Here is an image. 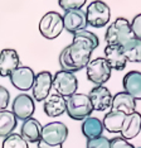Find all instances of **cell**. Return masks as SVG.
<instances>
[{"mask_svg":"<svg viewBox=\"0 0 141 148\" xmlns=\"http://www.w3.org/2000/svg\"><path fill=\"white\" fill-rule=\"evenodd\" d=\"M100 41L95 33L87 31H81L73 34V42L59 55V65L62 71L75 73L86 69L91 61L92 52L98 47Z\"/></svg>","mask_w":141,"mask_h":148,"instance_id":"1","label":"cell"},{"mask_svg":"<svg viewBox=\"0 0 141 148\" xmlns=\"http://www.w3.org/2000/svg\"><path fill=\"white\" fill-rule=\"evenodd\" d=\"M132 38H135V37L131 32L130 22L126 18H122V16L115 19L111 23L105 34V41L107 46L122 47L125 43H127Z\"/></svg>","mask_w":141,"mask_h":148,"instance_id":"2","label":"cell"},{"mask_svg":"<svg viewBox=\"0 0 141 148\" xmlns=\"http://www.w3.org/2000/svg\"><path fill=\"white\" fill-rule=\"evenodd\" d=\"M93 112L92 104L86 94H73L66 99V113L73 120H85Z\"/></svg>","mask_w":141,"mask_h":148,"instance_id":"3","label":"cell"},{"mask_svg":"<svg viewBox=\"0 0 141 148\" xmlns=\"http://www.w3.org/2000/svg\"><path fill=\"white\" fill-rule=\"evenodd\" d=\"M87 24L93 28H103L110 23L111 10L103 1H92L86 10Z\"/></svg>","mask_w":141,"mask_h":148,"instance_id":"4","label":"cell"},{"mask_svg":"<svg viewBox=\"0 0 141 148\" xmlns=\"http://www.w3.org/2000/svg\"><path fill=\"white\" fill-rule=\"evenodd\" d=\"M52 87L56 90L57 95L67 99V97L72 96L73 94H76L77 89H78V81H77L75 73L60 70L53 76Z\"/></svg>","mask_w":141,"mask_h":148,"instance_id":"5","label":"cell"},{"mask_svg":"<svg viewBox=\"0 0 141 148\" xmlns=\"http://www.w3.org/2000/svg\"><path fill=\"white\" fill-rule=\"evenodd\" d=\"M87 70V79L91 82H93L96 86H103L111 79L112 75V69L106 62L105 58H95L86 67Z\"/></svg>","mask_w":141,"mask_h":148,"instance_id":"6","label":"cell"},{"mask_svg":"<svg viewBox=\"0 0 141 148\" xmlns=\"http://www.w3.org/2000/svg\"><path fill=\"white\" fill-rule=\"evenodd\" d=\"M63 18L59 13L49 12L39 22V32L47 39H54L63 32Z\"/></svg>","mask_w":141,"mask_h":148,"instance_id":"7","label":"cell"},{"mask_svg":"<svg viewBox=\"0 0 141 148\" xmlns=\"http://www.w3.org/2000/svg\"><path fill=\"white\" fill-rule=\"evenodd\" d=\"M67 138H68V128L66 124L62 122H52L43 127L40 140L49 146H63Z\"/></svg>","mask_w":141,"mask_h":148,"instance_id":"8","label":"cell"},{"mask_svg":"<svg viewBox=\"0 0 141 148\" xmlns=\"http://www.w3.org/2000/svg\"><path fill=\"white\" fill-rule=\"evenodd\" d=\"M53 82V76L48 71H42L37 73L34 77V82L32 86V92H33V99L37 101H44L47 97L49 96L50 90Z\"/></svg>","mask_w":141,"mask_h":148,"instance_id":"9","label":"cell"},{"mask_svg":"<svg viewBox=\"0 0 141 148\" xmlns=\"http://www.w3.org/2000/svg\"><path fill=\"white\" fill-rule=\"evenodd\" d=\"M10 82L15 89L20 91H28L32 89L33 82H34L35 73L28 66H19L10 73Z\"/></svg>","mask_w":141,"mask_h":148,"instance_id":"10","label":"cell"},{"mask_svg":"<svg viewBox=\"0 0 141 148\" xmlns=\"http://www.w3.org/2000/svg\"><path fill=\"white\" fill-rule=\"evenodd\" d=\"M35 112V105L33 97L26 94H20L14 99L12 105V113L15 115L16 119L26 120L33 116Z\"/></svg>","mask_w":141,"mask_h":148,"instance_id":"11","label":"cell"},{"mask_svg":"<svg viewBox=\"0 0 141 148\" xmlns=\"http://www.w3.org/2000/svg\"><path fill=\"white\" fill-rule=\"evenodd\" d=\"M88 97L93 110L96 112H106L112 104V95L106 86H95L93 89H91Z\"/></svg>","mask_w":141,"mask_h":148,"instance_id":"12","label":"cell"},{"mask_svg":"<svg viewBox=\"0 0 141 148\" xmlns=\"http://www.w3.org/2000/svg\"><path fill=\"white\" fill-rule=\"evenodd\" d=\"M63 18V27L67 32L72 33H78L81 31H85L87 28V18H86V12L82 9L79 10H72V12H66L62 15Z\"/></svg>","mask_w":141,"mask_h":148,"instance_id":"13","label":"cell"},{"mask_svg":"<svg viewBox=\"0 0 141 148\" xmlns=\"http://www.w3.org/2000/svg\"><path fill=\"white\" fill-rule=\"evenodd\" d=\"M20 66L18 52L13 48H4L0 51V76L9 77L14 70Z\"/></svg>","mask_w":141,"mask_h":148,"instance_id":"14","label":"cell"},{"mask_svg":"<svg viewBox=\"0 0 141 148\" xmlns=\"http://www.w3.org/2000/svg\"><path fill=\"white\" fill-rule=\"evenodd\" d=\"M141 132V114L139 112H134L126 115L121 128V137L123 139H134Z\"/></svg>","mask_w":141,"mask_h":148,"instance_id":"15","label":"cell"},{"mask_svg":"<svg viewBox=\"0 0 141 148\" xmlns=\"http://www.w3.org/2000/svg\"><path fill=\"white\" fill-rule=\"evenodd\" d=\"M42 129L43 125L34 118H29V119L24 120L20 128V136L23 139L30 143H38L42 138Z\"/></svg>","mask_w":141,"mask_h":148,"instance_id":"16","label":"cell"},{"mask_svg":"<svg viewBox=\"0 0 141 148\" xmlns=\"http://www.w3.org/2000/svg\"><path fill=\"white\" fill-rule=\"evenodd\" d=\"M111 109L113 112H121L126 115L136 112V100L131 95H129L125 91L117 92L116 95L112 96V104H111Z\"/></svg>","mask_w":141,"mask_h":148,"instance_id":"17","label":"cell"},{"mask_svg":"<svg viewBox=\"0 0 141 148\" xmlns=\"http://www.w3.org/2000/svg\"><path fill=\"white\" fill-rule=\"evenodd\" d=\"M103 58L106 60L111 69H115L117 71L123 70L127 65L126 56L122 51V47L120 46H106Z\"/></svg>","mask_w":141,"mask_h":148,"instance_id":"18","label":"cell"},{"mask_svg":"<svg viewBox=\"0 0 141 148\" xmlns=\"http://www.w3.org/2000/svg\"><path fill=\"white\" fill-rule=\"evenodd\" d=\"M122 86L125 92L131 95L135 100H141V72L130 71L122 79Z\"/></svg>","mask_w":141,"mask_h":148,"instance_id":"19","label":"cell"},{"mask_svg":"<svg viewBox=\"0 0 141 148\" xmlns=\"http://www.w3.org/2000/svg\"><path fill=\"white\" fill-rule=\"evenodd\" d=\"M43 109H44V113L50 118L60 116L66 113V99L57 94L49 95L44 100Z\"/></svg>","mask_w":141,"mask_h":148,"instance_id":"20","label":"cell"},{"mask_svg":"<svg viewBox=\"0 0 141 148\" xmlns=\"http://www.w3.org/2000/svg\"><path fill=\"white\" fill-rule=\"evenodd\" d=\"M82 134L85 136L87 139H93V138L101 137L103 133V124L102 120H100L98 118H93V116H88L83 120L82 123Z\"/></svg>","mask_w":141,"mask_h":148,"instance_id":"21","label":"cell"},{"mask_svg":"<svg viewBox=\"0 0 141 148\" xmlns=\"http://www.w3.org/2000/svg\"><path fill=\"white\" fill-rule=\"evenodd\" d=\"M125 118H126V114L111 110L110 113L106 114L102 120L103 129H106L107 132H110V133H120Z\"/></svg>","mask_w":141,"mask_h":148,"instance_id":"22","label":"cell"},{"mask_svg":"<svg viewBox=\"0 0 141 148\" xmlns=\"http://www.w3.org/2000/svg\"><path fill=\"white\" fill-rule=\"evenodd\" d=\"M16 118L10 110L0 112V137L6 138L16 128Z\"/></svg>","mask_w":141,"mask_h":148,"instance_id":"23","label":"cell"},{"mask_svg":"<svg viewBox=\"0 0 141 148\" xmlns=\"http://www.w3.org/2000/svg\"><path fill=\"white\" fill-rule=\"evenodd\" d=\"M127 62H141V39L132 38L122 46Z\"/></svg>","mask_w":141,"mask_h":148,"instance_id":"24","label":"cell"},{"mask_svg":"<svg viewBox=\"0 0 141 148\" xmlns=\"http://www.w3.org/2000/svg\"><path fill=\"white\" fill-rule=\"evenodd\" d=\"M3 148H29V146L20 134L12 133L3 140Z\"/></svg>","mask_w":141,"mask_h":148,"instance_id":"25","label":"cell"},{"mask_svg":"<svg viewBox=\"0 0 141 148\" xmlns=\"http://www.w3.org/2000/svg\"><path fill=\"white\" fill-rule=\"evenodd\" d=\"M86 4V0H59L58 5L64 12H72V10H79L82 6Z\"/></svg>","mask_w":141,"mask_h":148,"instance_id":"26","label":"cell"},{"mask_svg":"<svg viewBox=\"0 0 141 148\" xmlns=\"http://www.w3.org/2000/svg\"><path fill=\"white\" fill-rule=\"evenodd\" d=\"M86 148H110V139L105 136L93 138V139H87Z\"/></svg>","mask_w":141,"mask_h":148,"instance_id":"27","label":"cell"},{"mask_svg":"<svg viewBox=\"0 0 141 148\" xmlns=\"http://www.w3.org/2000/svg\"><path fill=\"white\" fill-rule=\"evenodd\" d=\"M131 25V32L135 38H139L141 39V13L134 16L132 22L130 23Z\"/></svg>","mask_w":141,"mask_h":148,"instance_id":"28","label":"cell"},{"mask_svg":"<svg viewBox=\"0 0 141 148\" xmlns=\"http://www.w3.org/2000/svg\"><path fill=\"white\" fill-rule=\"evenodd\" d=\"M110 148H135L129 140L123 139L122 137H116L110 140Z\"/></svg>","mask_w":141,"mask_h":148,"instance_id":"29","label":"cell"},{"mask_svg":"<svg viewBox=\"0 0 141 148\" xmlns=\"http://www.w3.org/2000/svg\"><path fill=\"white\" fill-rule=\"evenodd\" d=\"M9 100H10L9 91L4 86H0V112L6 110V108L9 105Z\"/></svg>","mask_w":141,"mask_h":148,"instance_id":"30","label":"cell"},{"mask_svg":"<svg viewBox=\"0 0 141 148\" xmlns=\"http://www.w3.org/2000/svg\"><path fill=\"white\" fill-rule=\"evenodd\" d=\"M38 148H62V146H49V144L44 143L43 140L38 142Z\"/></svg>","mask_w":141,"mask_h":148,"instance_id":"31","label":"cell"},{"mask_svg":"<svg viewBox=\"0 0 141 148\" xmlns=\"http://www.w3.org/2000/svg\"><path fill=\"white\" fill-rule=\"evenodd\" d=\"M139 148H141V147H139Z\"/></svg>","mask_w":141,"mask_h":148,"instance_id":"32","label":"cell"}]
</instances>
